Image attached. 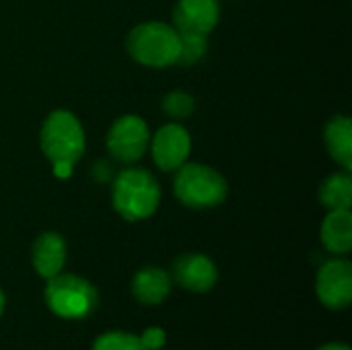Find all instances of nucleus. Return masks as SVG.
I'll return each mask as SVG.
<instances>
[{"mask_svg":"<svg viewBox=\"0 0 352 350\" xmlns=\"http://www.w3.org/2000/svg\"><path fill=\"white\" fill-rule=\"evenodd\" d=\"M39 144L54 165V173L66 177L85 153V130L74 113L56 109L41 126Z\"/></svg>","mask_w":352,"mask_h":350,"instance_id":"1","label":"nucleus"},{"mask_svg":"<svg viewBox=\"0 0 352 350\" xmlns=\"http://www.w3.org/2000/svg\"><path fill=\"white\" fill-rule=\"evenodd\" d=\"M111 202L124 221H144L159 208L161 186L148 169L130 167L116 177L111 188Z\"/></svg>","mask_w":352,"mask_h":350,"instance_id":"2","label":"nucleus"},{"mask_svg":"<svg viewBox=\"0 0 352 350\" xmlns=\"http://www.w3.org/2000/svg\"><path fill=\"white\" fill-rule=\"evenodd\" d=\"M128 54L142 66L167 68L179 56V31L161 21L136 25L126 39Z\"/></svg>","mask_w":352,"mask_h":350,"instance_id":"3","label":"nucleus"},{"mask_svg":"<svg viewBox=\"0 0 352 350\" xmlns=\"http://www.w3.org/2000/svg\"><path fill=\"white\" fill-rule=\"evenodd\" d=\"M173 192L175 198L188 208H214L225 202L229 184L212 167L202 163H184L175 169Z\"/></svg>","mask_w":352,"mask_h":350,"instance_id":"4","label":"nucleus"},{"mask_svg":"<svg viewBox=\"0 0 352 350\" xmlns=\"http://www.w3.org/2000/svg\"><path fill=\"white\" fill-rule=\"evenodd\" d=\"M45 303L52 314L64 320H80L91 316L99 305L97 289L78 274H56L47 278Z\"/></svg>","mask_w":352,"mask_h":350,"instance_id":"5","label":"nucleus"},{"mask_svg":"<svg viewBox=\"0 0 352 350\" xmlns=\"http://www.w3.org/2000/svg\"><path fill=\"white\" fill-rule=\"evenodd\" d=\"M148 142H151L148 126L140 116H134V113L120 116L111 124V128L105 136L109 155L118 163H126V165L142 159V155L148 149Z\"/></svg>","mask_w":352,"mask_h":350,"instance_id":"6","label":"nucleus"},{"mask_svg":"<svg viewBox=\"0 0 352 350\" xmlns=\"http://www.w3.org/2000/svg\"><path fill=\"white\" fill-rule=\"evenodd\" d=\"M316 295L328 309L340 311L352 303V264L336 258L326 262L316 276Z\"/></svg>","mask_w":352,"mask_h":350,"instance_id":"7","label":"nucleus"},{"mask_svg":"<svg viewBox=\"0 0 352 350\" xmlns=\"http://www.w3.org/2000/svg\"><path fill=\"white\" fill-rule=\"evenodd\" d=\"M148 146L153 161L161 171H175L188 161L192 151V138L182 124L171 122L157 130Z\"/></svg>","mask_w":352,"mask_h":350,"instance_id":"8","label":"nucleus"},{"mask_svg":"<svg viewBox=\"0 0 352 350\" xmlns=\"http://www.w3.org/2000/svg\"><path fill=\"white\" fill-rule=\"evenodd\" d=\"M171 274L182 289L192 293H208L219 281L214 262L204 254H182L173 262Z\"/></svg>","mask_w":352,"mask_h":350,"instance_id":"9","label":"nucleus"},{"mask_svg":"<svg viewBox=\"0 0 352 350\" xmlns=\"http://www.w3.org/2000/svg\"><path fill=\"white\" fill-rule=\"evenodd\" d=\"M221 17L219 0H177L173 6V27L179 33L208 35Z\"/></svg>","mask_w":352,"mask_h":350,"instance_id":"10","label":"nucleus"},{"mask_svg":"<svg viewBox=\"0 0 352 350\" xmlns=\"http://www.w3.org/2000/svg\"><path fill=\"white\" fill-rule=\"evenodd\" d=\"M31 262L41 278H52L62 272L66 264V241L56 231L41 233L31 248Z\"/></svg>","mask_w":352,"mask_h":350,"instance_id":"11","label":"nucleus"},{"mask_svg":"<svg viewBox=\"0 0 352 350\" xmlns=\"http://www.w3.org/2000/svg\"><path fill=\"white\" fill-rule=\"evenodd\" d=\"M171 293V274L159 266H146L132 278V295L142 305H159Z\"/></svg>","mask_w":352,"mask_h":350,"instance_id":"12","label":"nucleus"},{"mask_svg":"<svg viewBox=\"0 0 352 350\" xmlns=\"http://www.w3.org/2000/svg\"><path fill=\"white\" fill-rule=\"evenodd\" d=\"M322 243L332 254H349L352 250V212L344 210H330V215L322 223Z\"/></svg>","mask_w":352,"mask_h":350,"instance_id":"13","label":"nucleus"},{"mask_svg":"<svg viewBox=\"0 0 352 350\" xmlns=\"http://www.w3.org/2000/svg\"><path fill=\"white\" fill-rule=\"evenodd\" d=\"M326 146L330 157L344 167V171L352 169V122L349 116H334L324 132Z\"/></svg>","mask_w":352,"mask_h":350,"instance_id":"14","label":"nucleus"},{"mask_svg":"<svg viewBox=\"0 0 352 350\" xmlns=\"http://www.w3.org/2000/svg\"><path fill=\"white\" fill-rule=\"evenodd\" d=\"M320 202L328 210H344L352 206V177L349 171L330 175L320 188Z\"/></svg>","mask_w":352,"mask_h":350,"instance_id":"15","label":"nucleus"},{"mask_svg":"<svg viewBox=\"0 0 352 350\" xmlns=\"http://www.w3.org/2000/svg\"><path fill=\"white\" fill-rule=\"evenodd\" d=\"M206 47H208L206 35H200V33H179V56H177L175 64H179V66L196 64L206 54Z\"/></svg>","mask_w":352,"mask_h":350,"instance_id":"16","label":"nucleus"},{"mask_svg":"<svg viewBox=\"0 0 352 350\" xmlns=\"http://www.w3.org/2000/svg\"><path fill=\"white\" fill-rule=\"evenodd\" d=\"M91 350H144L140 336L130 332H105L97 336Z\"/></svg>","mask_w":352,"mask_h":350,"instance_id":"17","label":"nucleus"},{"mask_svg":"<svg viewBox=\"0 0 352 350\" xmlns=\"http://www.w3.org/2000/svg\"><path fill=\"white\" fill-rule=\"evenodd\" d=\"M196 101L190 93L184 91H171L163 99V111L173 120H186L194 113Z\"/></svg>","mask_w":352,"mask_h":350,"instance_id":"18","label":"nucleus"},{"mask_svg":"<svg viewBox=\"0 0 352 350\" xmlns=\"http://www.w3.org/2000/svg\"><path fill=\"white\" fill-rule=\"evenodd\" d=\"M165 340H167V336H165V332H163L161 328H148V330H144L142 336H140V342H142L144 350L163 349Z\"/></svg>","mask_w":352,"mask_h":350,"instance_id":"19","label":"nucleus"},{"mask_svg":"<svg viewBox=\"0 0 352 350\" xmlns=\"http://www.w3.org/2000/svg\"><path fill=\"white\" fill-rule=\"evenodd\" d=\"M318 350H351V347H346V344H338V342H330V344L320 347Z\"/></svg>","mask_w":352,"mask_h":350,"instance_id":"20","label":"nucleus"},{"mask_svg":"<svg viewBox=\"0 0 352 350\" xmlns=\"http://www.w3.org/2000/svg\"><path fill=\"white\" fill-rule=\"evenodd\" d=\"M4 305H6V297H4V293H2V289H0V316H2V311H4Z\"/></svg>","mask_w":352,"mask_h":350,"instance_id":"21","label":"nucleus"}]
</instances>
